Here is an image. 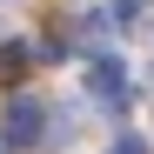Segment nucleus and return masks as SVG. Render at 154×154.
I'll use <instances>...</instances> for the list:
<instances>
[{
	"mask_svg": "<svg viewBox=\"0 0 154 154\" xmlns=\"http://www.w3.org/2000/svg\"><path fill=\"white\" fill-rule=\"evenodd\" d=\"M87 94H94L107 114H121L127 100H134V87H127V67H121L114 54H94V60H87Z\"/></svg>",
	"mask_w": 154,
	"mask_h": 154,
	"instance_id": "f257e3e1",
	"label": "nucleus"
},
{
	"mask_svg": "<svg viewBox=\"0 0 154 154\" xmlns=\"http://www.w3.org/2000/svg\"><path fill=\"white\" fill-rule=\"evenodd\" d=\"M7 147H47V107L34 94H14L7 100V134H0Z\"/></svg>",
	"mask_w": 154,
	"mask_h": 154,
	"instance_id": "f03ea898",
	"label": "nucleus"
},
{
	"mask_svg": "<svg viewBox=\"0 0 154 154\" xmlns=\"http://www.w3.org/2000/svg\"><path fill=\"white\" fill-rule=\"evenodd\" d=\"M27 60H34V47H27V40H7V47H0V81H20Z\"/></svg>",
	"mask_w": 154,
	"mask_h": 154,
	"instance_id": "7ed1b4c3",
	"label": "nucleus"
},
{
	"mask_svg": "<svg viewBox=\"0 0 154 154\" xmlns=\"http://www.w3.org/2000/svg\"><path fill=\"white\" fill-rule=\"evenodd\" d=\"M147 14V0H114V20H141Z\"/></svg>",
	"mask_w": 154,
	"mask_h": 154,
	"instance_id": "20e7f679",
	"label": "nucleus"
},
{
	"mask_svg": "<svg viewBox=\"0 0 154 154\" xmlns=\"http://www.w3.org/2000/svg\"><path fill=\"white\" fill-rule=\"evenodd\" d=\"M114 154H147V141H141V134H121V141H114Z\"/></svg>",
	"mask_w": 154,
	"mask_h": 154,
	"instance_id": "39448f33",
	"label": "nucleus"
},
{
	"mask_svg": "<svg viewBox=\"0 0 154 154\" xmlns=\"http://www.w3.org/2000/svg\"><path fill=\"white\" fill-rule=\"evenodd\" d=\"M0 154H7V141H0Z\"/></svg>",
	"mask_w": 154,
	"mask_h": 154,
	"instance_id": "423d86ee",
	"label": "nucleus"
}]
</instances>
